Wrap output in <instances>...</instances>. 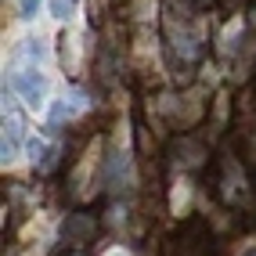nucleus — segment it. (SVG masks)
<instances>
[{"label":"nucleus","instance_id":"nucleus-5","mask_svg":"<svg viewBox=\"0 0 256 256\" xmlns=\"http://www.w3.org/2000/svg\"><path fill=\"white\" fill-rule=\"evenodd\" d=\"M76 8H80V0H50V14H54L58 22H69L76 14Z\"/></svg>","mask_w":256,"mask_h":256},{"label":"nucleus","instance_id":"nucleus-8","mask_svg":"<svg viewBox=\"0 0 256 256\" xmlns=\"http://www.w3.org/2000/svg\"><path fill=\"white\" fill-rule=\"evenodd\" d=\"M29 156H32V162H40L44 159V141H29Z\"/></svg>","mask_w":256,"mask_h":256},{"label":"nucleus","instance_id":"nucleus-3","mask_svg":"<svg viewBox=\"0 0 256 256\" xmlns=\"http://www.w3.org/2000/svg\"><path fill=\"white\" fill-rule=\"evenodd\" d=\"M174 152H177L174 159H177L180 166H198L202 159H206V148H202L195 138H180V141L174 144Z\"/></svg>","mask_w":256,"mask_h":256},{"label":"nucleus","instance_id":"nucleus-2","mask_svg":"<svg viewBox=\"0 0 256 256\" xmlns=\"http://www.w3.org/2000/svg\"><path fill=\"white\" fill-rule=\"evenodd\" d=\"M18 138H22V119L14 116V108L4 105V162L14 159V152H18Z\"/></svg>","mask_w":256,"mask_h":256},{"label":"nucleus","instance_id":"nucleus-9","mask_svg":"<svg viewBox=\"0 0 256 256\" xmlns=\"http://www.w3.org/2000/svg\"><path fill=\"white\" fill-rule=\"evenodd\" d=\"M108 256H126V252H123V249H116V252H108Z\"/></svg>","mask_w":256,"mask_h":256},{"label":"nucleus","instance_id":"nucleus-10","mask_svg":"<svg viewBox=\"0 0 256 256\" xmlns=\"http://www.w3.org/2000/svg\"><path fill=\"white\" fill-rule=\"evenodd\" d=\"M72 256H80V252H72Z\"/></svg>","mask_w":256,"mask_h":256},{"label":"nucleus","instance_id":"nucleus-6","mask_svg":"<svg viewBox=\"0 0 256 256\" xmlns=\"http://www.w3.org/2000/svg\"><path fill=\"white\" fill-rule=\"evenodd\" d=\"M40 4H44V0H18V14H22V18H32V14L40 11Z\"/></svg>","mask_w":256,"mask_h":256},{"label":"nucleus","instance_id":"nucleus-4","mask_svg":"<svg viewBox=\"0 0 256 256\" xmlns=\"http://www.w3.org/2000/svg\"><path fill=\"white\" fill-rule=\"evenodd\" d=\"M90 234H94V216L72 213L65 220V238H69V242H83V238H90Z\"/></svg>","mask_w":256,"mask_h":256},{"label":"nucleus","instance_id":"nucleus-1","mask_svg":"<svg viewBox=\"0 0 256 256\" xmlns=\"http://www.w3.org/2000/svg\"><path fill=\"white\" fill-rule=\"evenodd\" d=\"M14 90H18V98L26 101L29 108H44V101H47V80L36 69L14 72Z\"/></svg>","mask_w":256,"mask_h":256},{"label":"nucleus","instance_id":"nucleus-7","mask_svg":"<svg viewBox=\"0 0 256 256\" xmlns=\"http://www.w3.org/2000/svg\"><path fill=\"white\" fill-rule=\"evenodd\" d=\"M26 54H29V58H36V62H40V58H44V44H40L36 36H29V44H26Z\"/></svg>","mask_w":256,"mask_h":256}]
</instances>
